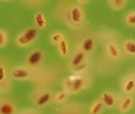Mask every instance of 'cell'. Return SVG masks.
<instances>
[{
    "label": "cell",
    "mask_w": 135,
    "mask_h": 114,
    "mask_svg": "<svg viewBox=\"0 0 135 114\" xmlns=\"http://www.w3.org/2000/svg\"><path fill=\"white\" fill-rule=\"evenodd\" d=\"M90 85V77L85 74L83 75H71L62 80V88L68 94H78L87 89Z\"/></svg>",
    "instance_id": "6da1fadb"
},
{
    "label": "cell",
    "mask_w": 135,
    "mask_h": 114,
    "mask_svg": "<svg viewBox=\"0 0 135 114\" xmlns=\"http://www.w3.org/2000/svg\"><path fill=\"white\" fill-rule=\"evenodd\" d=\"M76 3H78V5H79V4H87V3H89V1H88V0H84V1H82V0H78Z\"/></svg>",
    "instance_id": "4316f807"
},
{
    "label": "cell",
    "mask_w": 135,
    "mask_h": 114,
    "mask_svg": "<svg viewBox=\"0 0 135 114\" xmlns=\"http://www.w3.org/2000/svg\"><path fill=\"white\" fill-rule=\"evenodd\" d=\"M38 38V29L36 27H28L27 29L21 32L15 37V45L18 47H30L32 46Z\"/></svg>",
    "instance_id": "7a4b0ae2"
},
{
    "label": "cell",
    "mask_w": 135,
    "mask_h": 114,
    "mask_svg": "<svg viewBox=\"0 0 135 114\" xmlns=\"http://www.w3.org/2000/svg\"><path fill=\"white\" fill-rule=\"evenodd\" d=\"M9 79V72L4 65H0V81H5Z\"/></svg>",
    "instance_id": "d4e9b609"
},
{
    "label": "cell",
    "mask_w": 135,
    "mask_h": 114,
    "mask_svg": "<svg viewBox=\"0 0 135 114\" xmlns=\"http://www.w3.org/2000/svg\"><path fill=\"white\" fill-rule=\"evenodd\" d=\"M84 22V10L80 5L74 4L66 10V24L71 28H79L82 27Z\"/></svg>",
    "instance_id": "3957f363"
},
{
    "label": "cell",
    "mask_w": 135,
    "mask_h": 114,
    "mask_svg": "<svg viewBox=\"0 0 135 114\" xmlns=\"http://www.w3.org/2000/svg\"><path fill=\"white\" fill-rule=\"evenodd\" d=\"M88 68H89V62L85 61V62H83L80 65H78L76 67L70 68V71H71L74 75H83V74H85V71H87Z\"/></svg>",
    "instance_id": "ffe728a7"
},
{
    "label": "cell",
    "mask_w": 135,
    "mask_h": 114,
    "mask_svg": "<svg viewBox=\"0 0 135 114\" xmlns=\"http://www.w3.org/2000/svg\"><path fill=\"white\" fill-rule=\"evenodd\" d=\"M64 39H65V34L62 32H52L51 36H50V42L56 46L59 45L61 41H64Z\"/></svg>",
    "instance_id": "44dd1931"
},
{
    "label": "cell",
    "mask_w": 135,
    "mask_h": 114,
    "mask_svg": "<svg viewBox=\"0 0 135 114\" xmlns=\"http://www.w3.org/2000/svg\"><path fill=\"white\" fill-rule=\"evenodd\" d=\"M108 3V7L111 8L112 10H116V12H119V10H122L124 8L126 7V0H108L107 1Z\"/></svg>",
    "instance_id": "d6986e66"
},
{
    "label": "cell",
    "mask_w": 135,
    "mask_h": 114,
    "mask_svg": "<svg viewBox=\"0 0 135 114\" xmlns=\"http://www.w3.org/2000/svg\"><path fill=\"white\" fill-rule=\"evenodd\" d=\"M87 61V55L82 51L80 46L76 45V48H75V52L74 55L71 56L70 58V62H69V68H73V67H76L78 65H80L83 62Z\"/></svg>",
    "instance_id": "30bf717a"
},
{
    "label": "cell",
    "mask_w": 135,
    "mask_h": 114,
    "mask_svg": "<svg viewBox=\"0 0 135 114\" xmlns=\"http://www.w3.org/2000/svg\"><path fill=\"white\" fill-rule=\"evenodd\" d=\"M32 101L37 108H46L54 101V93L51 90H42L37 96H32Z\"/></svg>",
    "instance_id": "277c9868"
},
{
    "label": "cell",
    "mask_w": 135,
    "mask_h": 114,
    "mask_svg": "<svg viewBox=\"0 0 135 114\" xmlns=\"http://www.w3.org/2000/svg\"><path fill=\"white\" fill-rule=\"evenodd\" d=\"M125 24L129 27H135V10L125 15Z\"/></svg>",
    "instance_id": "603a6c76"
},
{
    "label": "cell",
    "mask_w": 135,
    "mask_h": 114,
    "mask_svg": "<svg viewBox=\"0 0 135 114\" xmlns=\"http://www.w3.org/2000/svg\"><path fill=\"white\" fill-rule=\"evenodd\" d=\"M103 109H105L103 103H102L99 99H97V100H94V101L90 104L89 108H88V113L89 114H102Z\"/></svg>",
    "instance_id": "9a60e30c"
},
{
    "label": "cell",
    "mask_w": 135,
    "mask_h": 114,
    "mask_svg": "<svg viewBox=\"0 0 135 114\" xmlns=\"http://www.w3.org/2000/svg\"><path fill=\"white\" fill-rule=\"evenodd\" d=\"M57 51H59L61 57H68V55L70 52V46H69V42H68L66 38L57 45Z\"/></svg>",
    "instance_id": "e0dca14e"
},
{
    "label": "cell",
    "mask_w": 135,
    "mask_h": 114,
    "mask_svg": "<svg viewBox=\"0 0 135 114\" xmlns=\"http://www.w3.org/2000/svg\"><path fill=\"white\" fill-rule=\"evenodd\" d=\"M122 52L128 56H135V41L126 39L122 42Z\"/></svg>",
    "instance_id": "5bb4252c"
},
{
    "label": "cell",
    "mask_w": 135,
    "mask_h": 114,
    "mask_svg": "<svg viewBox=\"0 0 135 114\" xmlns=\"http://www.w3.org/2000/svg\"><path fill=\"white\" fill-rule=\"evenodd\" d=\"M68 99H69V94L65 90L54 93V101L56 104H64L65 101H68Z\"/></svg>",
    "instance_id": "ac0fdd59"
},
{
    "label": "cell",
    "mask_w": 135,
    "mask_h": 114,
    "mask_svg": "<svg viewBox=\"0 0 135 114\" xmlns=\"http://www.w3.org/2000/svg\"><path fill=\"white\" fill-rule=\"evenodd\" d=\"M0 114H18L15 103L9 98H0Z\"/></svg>",
    "instance_id": "ba28073f"
},
{
    "label": "cell",
    "mask_w": 135,
    "mask_h": 114,
    "mask_svg": "<svg viewBox=\"0 0 135 114\" xmlns=\"http://www.w3.org/2000/svg\"><path fill=\"white\" fill-rule=\"evenodd\" d=\"M134 103H135V100L131 95H125V96H122L119 100L117 109H119L120 113L125 114V113H128L129 110H131V108L134 106Z\"/></svg>",
    "instance_id": "7c38bea8"
},
{
    "label": "cell",
    "mask_w": 135,
    "mask_h": 114,
    "mask_svg": "<svg viewBox=\"0 0 135 114\" xmlns=\"http://www.w3.org/2000/svg\"><path fill=\"white\" fill-rule=\"evenodd\" d=\"M9 76L13 80H30L32 79V70L30 67H24V66H18V67H13L9 72Z\"/></svg>",
    "instance_id": "8992f818"
},
{
    "label": "cell",
    "mask_w": 135,
    "mask_h": 114,
    "mask_svg": "<svg viewBox=\"0 0 135 114\" xmlns=\"http://www.w3.org/2000/svg\"><path fill=\"white\" fill-rule=\"evenodd\" d=\"M105 51H106V55H107V56H108L111 60H113V61L120 60L121 56H122V53H121V48L116 45V42H113V41L106 42Z\"/></svg>",
    "instance_id": "9c48e42d"
},
{
    "label": "cell",
    "mask_w": 135,
    "mask_h": 114,
    "mask_svg": "<svg viewBox=\"0 0 135 114\" xmlns=\"http://www.w3.org/2000/svg\"><path fill=\"white\" fill-rule=\"evenodd\" d=\"M12 89V84L9 81V79L5 81H0V94H4V93H9Z\"/></svg>",
    "instance_id": "cb8c5ba5"
},
{
    "label": "cell",
    "mask_w": 135,
    "mask_h": 114,
    "mask_svg": "<svg viewBox=\"0 0 135 114\" xmlns=\"http://www.w3.org/2000/svg\"><path fill=\"white\" fill-rule=\"evenodd\" d=\"M99 100L103 103L105 108H110V109L117 106L119 104V96H117V94H115L112 91H103L101 94Z\"/></svg>",
    "instance_id": "52a82bcc"
},
{
    "label": "cell",
    "mask_w": 135,
    "mask_h": 114,
    "mask_svg": "<svg viewBox=\"0 0 135 114\" xmlns=\"http://www.w3.org/2000/svg\"><path fill=\"white\" fill-rule=\"evenodd\" d=\"M121 90H122V93H125L126 95H130L131 93H134L135 91V76L130 75L124 79V81L121 84Z\"/></svg>",
    "instance_id": "4fadbf2b"
},
{
    "label": "cell",
    "mask_w": 135,
    "mask_h": 114,
    "mask_svg": "<svg viewBox=\"0 0 135 114\" xmlns=\"http://www.w3.org/2000/svg\"><path fill=\"white\" fill-rule=\"evenodd\" d=\"M44 58H45V53H44V51L40 50V48H36V50L31 51L30 55L27 56V58H26V65H27V67H30V68H36L42 63Z\"/></svg>",
    "instance_id": "5b68a950"
},
{
    "label": "cell",
    "mask_w": 135,
    "mask_h": 114,
    "mask_svg": "<svg viewBox=\"0 0 135 114\" xmlns=\"http://www.w3.org/2000/svg\"><path fill=\"white\" fill-rule=\"evenodd\" d=\"M18 114H41V113L35 110V109H23L21 112H18Z\"/></svg>",
    "instance_id": "484cf974"
},
{
    "label": "cell",
    "mask_w": 135,
    "mask_h": 114,
    "mask_svg": "<svg viewBox=\"0 0 135 114\" xmlns=\"http://www.w3.org/2000/svg\"><path fill=\"white\" fill-rule=\"evenodd\" d=\"M33 19H35V24H36V28H37V29H44V28H46L47 20H46L44 13H36L35 17H33Z\"/></svg>",
    "instance_id": "2e32d148"
},
{
    "label": "cell",
    "mask_w": 135,
    "mask_h": 114,
    "mask_svg": "<svg viewBox=\"0 0 135 114\" xmlns=\"http://www.w3.org/2000/svg\"><path fill=\"white\" fill-rule=\"evenodd\" d=\"M9 43V34L5 29H0V48L7 47Z\"/></svg>",
    "instance_id": "7402d4cb"
},
{
    "label": "cell",
    "mask_w": 135,
    "mask_h": 114,
    "mask_svg": "<svg viewBox=\"0 0 135 114\" xmlns=\"http://www.w3.org/2000/svg\"><path fill=\"white\" fill-rule=\"evenodd\" d=\"M79 46H80V48H82L83 52L88 56V55L94 52L97 43H96V39L92 37V36H87V37H84L82 39V42L79 43Z\"/></svg>",
    "instance_id": "8fae6325"
}]
</instances>
